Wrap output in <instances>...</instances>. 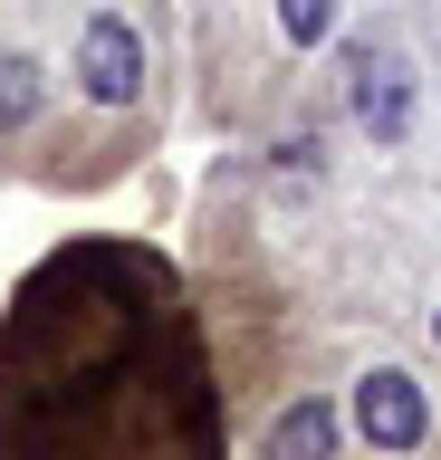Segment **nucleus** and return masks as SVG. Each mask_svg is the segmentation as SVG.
Masks as SVG:
<instances>
[{"label": "nucleus", "mask_w": 441, "mask_h": 460, "mask_svg": "<svg viewBox=\"0 0 441 460\" xmlns=\"http://www.w3.org/2000/svg\"><path fill=\"white\" fill-rule=\"evenodd\" d=\"M0 460H231L211 316L154 240H67L10 288Z\"/></svg>", "instance_id": "1"}, {"label": "nucleus", "mask_w": 441, "mask_h": 460, "mask_svg": "<svg viewBox=\"0 0 441 460\" xmlns=\"http://www.w3.org/2000/svg\"><path fill=\"white\" fill-rule=\"evenodd\" d=\"M326 394H336V422H346V460H432L441 451V402L403 355H365Z\"/></svg>", "instance_id": "2"}, {"label": "nucleus", "mask_w": 441, "mask_h": 460, "mask_svg": "<svg viewBox=\"0 0 441 460\" xmlns=\"http://www.w3.org/2000/svg\"><path fill=\"white\" fill-rule=\"evenodd\" d=\"M432 345H441V307H432Z\"/></svg>", "instance_id": "3"}]
</instances>
